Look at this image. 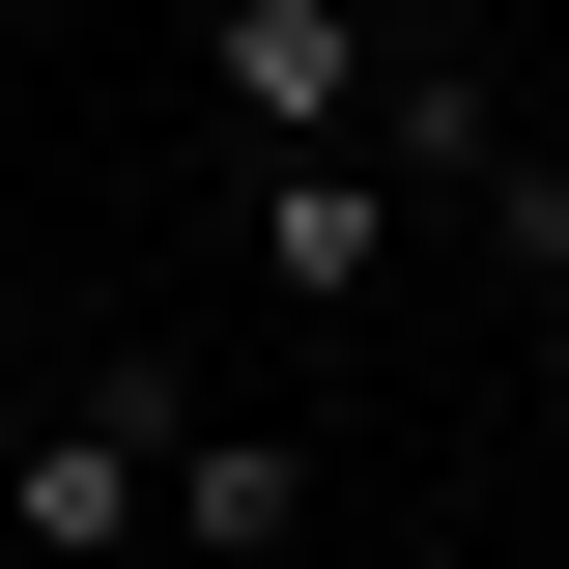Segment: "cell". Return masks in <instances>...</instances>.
<instances>
[{
    "label": "cell",
    "instance_id": "3",
    "mask_svg": "<svg viewBox=\"0 0 569 569\" xmlns=\"http://www.w3.org/2000/svg\"><path fill=\"white\" fill-rule=\"evenodd\" d=\"M399 257V171L370 142H257V284H370Z\"/></svg>",
    "mask_w": 569,
    "mask_h": 569
},
{
    "label": "cell",
    "instance_id": "5",
    "mask_svg": "<svg viewBox=\"0 0 569 569\" xmlns=\"http://www.w3.org/2000/svg\"><path fill=\"white\" fill-rule=\"evenodd\" d=\"M485 228H512V257L569 284V142H512V171H485Z\"/></svg>",
    "mask_w": 569,
    "mask_h": 569
},
{
    "label": "cell",
    "instance_id": "2",
    "mask_svg": "<svg viewBox=\"0 0 569 569\" xmlns=\"http://www.w3.org/2000/svg\"><path fill=\"white\" fill-rule=\"evenodd\" d=\"M200 86H228V142H342L370 114V0H200Z\"/></svg>",
    "mask_w": 569,
    "mask_h": 569
},
{
    "label": "cell",
    "instance_id": "4",
    "mask_svg": "<svg viewBox=\"0 0 569 569\" xmlns=\"http://www.w3.org/2000/svg\"><path fill=\"white\" fill-rule=\"evenodd\" d=\"M171 541H200V569H284V541H313V456H284V427H171Z\"/></svg>",
    "mask_w": 569,
    "mask_h": 569
},
{
    "label": "cell",
    "instance_id": "1",
    "mask_svg": "<svg viewBox=\"0 0 569 569\" xmlns=\"http://www.w3.org/2000/svg\"><path fill=\"white\" fill-rule=\"evenodd\" d=\"M0 541H29V569H114V541H171V370H58V427L0 456Z\"/></svg>",
    "mask_w": 569,
    "mask_h": 569
},
{
    "label": "cell",
    "instance_id": "6",
    "mask_svg": "<svg viewBox=\"0 0 569 569\" xmlns=\"http://www.w3.org/2000/svg\"><path fill=\"white\" fill-rule=\"evenodd\" d=\"M541 399H569V313H541Z\"/></svg>",
    "mask_w": 569,
    "mask_h": 569
}]
</instances>
